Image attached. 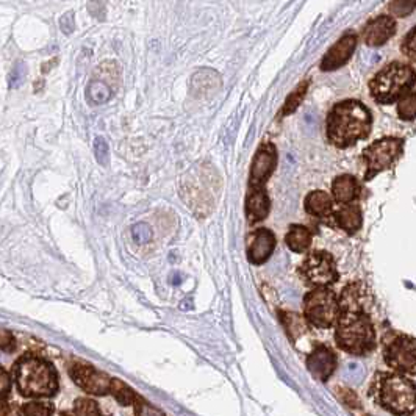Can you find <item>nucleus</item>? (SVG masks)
Segmentation results:
<instances>
[{
  "instance_id": "obj_1",
  "label": "nucleus",
  "mask_w": 416,
  "mask_h": 416,
  "mask_svg": "<svg viewBox=\"0 0 416 416\" xmlns=\"http://www.w3.org/2000/svg\"><path fill=\"white\" fill-rule=\"evenodd\" d=\"M371 398L394 416L416 410V385L401 372H377L371 384Z\"/></svg>"
},
{
  "instance_id": "obj_2",
  "label": "nucleus",
  "mask_w": 416,
  "mask_h": 416,
  "mask_svg": "<svg viewBox=\"0 0 416 416\" xmlns=\"http://www.w3.org/2000/svg\"><path fill=\"white\" fill-rule=\"evenodd\" d=\"M371 130V115L363 103L346 100L332 110L327 121V136L338 148H348Z\"/></svg>"
},
{
  "instance_id": "obj_3",
  "label": "nucleus",
  "mask_w": 416,
  "mask_h": 416,
  "mask_svg": "<svg viewBox=\"0 0 416 416\" xmlns=\"http://www.w3.org/2000/svg\"><path fill=\"white\" fill-rule=\"evenodd\" d=\"M335 339L339 349L352 356H368L376 348V330L365 310L339 311Z\"/></svg>"
},
{
  "instance_id": "obj_4",
  "label": "nucleus",
  "mask_w": 416,
  "mask_h": 416,
  "mask_svg": "<svg viewBox=\"0 0 416 416\" xmlns=\"http://www.w3.org/2000/svg\"><path fill=\"white\" fill-rule=\"evenodd\" d=\"M15 379L19 391L27 398L52 396L58 390V376L47 360L25 356L18 360Z\"/></svg>"
},
{
  "instance_id": "obj_5",
  "label": "nucleus",
  "mask_w": 416,
  "mask_h": 416,
  "mask_svg": "<svg viewBox=\"0 0 416 416\" xmlns=\"http://www.w3.org/2000/svg\"><path fill=\"white\" fill-rule=\"evenodd\" d=\"M219 176L210 164H197L185 176L182 196L197 216H205L213 208L219 193Z\"/></svg>"
},
{
  "instance_id": "obj_6",
  "label": "nucleus",
  "mask_w": 416,
  "mask_h": 416,
  "mask_svg": "<svg viewBox=\"0 0 416 416\" xmlns=\"http://www.w3.org/2000/svg\"><path fill=\"white\" fill-rule=\"evenodd\" d=\"M304 316L311 327L330 329L339 316V302L329 288H315L304 297Z\"/></svg>"
},
{
  "instance_id": "obj_7",
  "label": "nucleus",
  "mask_w": 416,
  "mask_h": 416,
  "mask_svg": "<svg viewBox=\"0 0 416 416\" xmlns=\"http://www.w3.org/2000/svg\"><path fill=\"white\" fill-rule=\"evenodd\" d=\"M415 82V72L410 66L393 63L385 67L371 82V93L380 102H391L399 97Z\"/></svg>"
},
{
  "instance_id": "obj_8",
  "label": "nucleus",
  "mask_w": 416,
  "mask_h": 416,
  "mask_svg": "<svg viewBox=\"0 0 416 416\" xmlns=\"http://www.w3.org/2000/svg\"><path fill=\"white\" fill-rule=\"evenodd\" d=\"M299 274L307 285L327 288L338 280V271L334 256L329 252H311L299 268Z\"/></svg>"
},
{
  "instance_id": "obj_9",
  "label": "nucleus",
  "mask_w": 416,
  "mask_h": 416,
  "mask_svg": "<svg viewBox=\"0 0 416 416\" xmlns=\"http://www.w3.org/2000/svg\"><path fill=\"white\" fill-rule=\"evenodd\" d=\"M384 360L393 371L415 376L416 374V338L394 335L385 343Z\"/></svg>"
},
{
  "instance_id": "obj_10",
  "label": "nucleus",
  "mask_w": 416,
  "mask_h": 416,
  "mask_svg": "<svg viewBox=\"0 0 416 416\" xmlns=\"http://www.w3.org/2000/svg\"><path fill=\"white\" fill-rule=\"evenodd\" d=\"M402 150V140L399 138H384L363 152V158L366 162V180L372 178L379 172L390 168L391 163L396 160Z\"/></svg>"
},
{
  "instance_id": "obj_11",
  "label": "nucleus",
  "mask_w": 416,
  "mask_h": 416,
  "mask_svg": "<svg viewBox=\"0 0 416 416\" xmlns=\"http://www.w3.org/2000/svg\"><path fill=\"white\" fill-rule=\"evenodd\" d=\"M69 374H71L74 382L86 393L99 394V396L112 393L113 379L108 377L105 372L97 371L91 365L74 363L69 368Z\"/></svg>"
},
{
  "instance_id": "obj_12",
  "label": "nucleus",
  "mask_w": 416,
  "mask_h": 416,
  "mask_svg": "<svg viewBox=\"0 0 416 416\" xmlns=\"http://www.w3.org/2000/svg\"><path fill=\"white\" fill-rule=\"evenodd\" d=\"M277 164V152L273 144H263L256 150L254 157L251 178H249V186L254 188H265L266 180L271 177Z\"/></svg>"
},
{
  "instance_id": "obj_13",
  "label": "nucleus",
  "mask_w": 416,
  "mask_h": 416,
  "mask_svg": "<svg viewBox=\"0 0 416 416\" xmlns=\"http://www.w3.org/2000/svg\"><path fill=\"white\" fill-rule=\"evenodd\" d=\"M307 368L318 380H327L337 370V356L327 346H316L307 357Z\"/></svg>"
},
{
  "instance_id": "obj_14",
  "label": "nucleus",
  "mask_w": 416,
  "mask_h": 416,
  "mask_svg": "<svg viewBox=\"0 0 416 416\" xmlns=\"http://www.w3.org/2000/svg\"><path fill=\"white\" fill-rule=\"evenodd\" d=\"M275 247V237L268 228H259L249 238L247 259L252 265H261L271 256Z\"/></svg>"
},
{
  "instance_id": "obj_15",
  "label": "nucleus",
  "mask_w": 416,
  "mask_h": 416,
  "mask_svg": "<svg viewBox=\"0 0 416 416\" xmlns=\"http://www.w3.org/2000/svg\"><path fill=\"white\" fill-rule=\"evenodd\" d=\"M357 38L353 34H344V37L338 41V43L330 48L329 53L325 55L323 60L321 69L323 71H334L339 66H343L346 61L351 58L353 53V48H356Z\"/></svg>"
},
{
  "instance_id": "obj_16",
  "label": "nucleus",
  "mask_w": 416,
  "mask_h": 416,
  "mask_svg": "<svg viewBox=\"0 0 416 416\" xmlns=\"http://www.w3.org/2000/svg\"><path fill=\"white\" fill-rule=\"evenodd\" d=\"M394 30H396V24H394V20L388 16H380L376 20L370 22L368 27L365 29V33H363L365 43L372 47L382 46L393 37Z\"/></svg>"
},
{
  "instance_id": "obj_17",
  "label": "nucleus",
  "mask_w": 416,
  "mask_h": 416,
  "mask_svg": "<svg viewBox=\"0 0 416 416\" xmlns=\"http://www.w3.org/2000/svg\"><path fill=\"white\" fill-rule=\"evenodd\" d=\"M339 311L342 310H365L368 311V302H371V296L363 283L356 282L343 290L339 296Z\"/></svg>"
},
{
  "instance_id": "obj_18",
  "label": "nucleus",
  "mask_w": 416,
  "mask_h": 416,
  "mask_svg": "<svg viewBox=\"0 0 416 416\" xmlns=\"http://www.w3.org/2000/svg\"><path fill=\"white\" fill-rule=\"evenodd\" d=\"M221 75L212 69H200L191 79V94L196 97H204L214 94L221 88Z\"/></svg>"
},
{
  "instance_id": "obj_19",
  "label": "nucleus",
  "mask_w": 416,
  "mask_h": 416,
  "mask_svg": "<svg viewBox=\"0 0 416 416\" xmlns=\"http://www.w3.org/2000/svg\"><path fill=\"white\" fill-rule=\"evenodd\" d=\"M246 213L251 223H259L265 219L269 213V197L265 188H254L247 194Z\"/></svg>"
},
{
  "instance_id": "obj_20",
  "label": "nucleus",
  "mask_w": 416,
  "mask_h": 416,
  "mask_svg": "<svg viewBox=\"0 0 416 416\" xmlns=\"http://www.w3.org/2000/svg\"><path fill=\"white\" fill-rule=\"evenodd\" d=\"M332 191H334V197L339 204H349L353 199L358 196L360 188L357 180L352 176H339L334 180V185H332Z\"/></svg>"
},
{
  "instance_id": "obj_21",
  "label": "nucleus",
  "mask_w": 416,
  "mask_h": 416,
  "mask_svg": "<svg viewBox=\"0 0 416 416\" xmlns=\"http://www.w3.org/2000/svg\"><path fill=\"white\" fill-rule=\"evenodd\" d=\"M335 219L339 228H343L344 232H348L351 235L358 232L363 223L362 212H360V208L357 205H349V207L342 208V210L335 214Z\"/></svg>"
},
{
  "instance_id": "obj_22",
  "label": "nucleus",
  "mask_w": 416,
  "mask_h": 416,
  "mask_svg": "<svg viewBox=\"0 0 416 416\" xmlns=\"http://www.w3.org/2000/svg\"><path fill=\"white\" fill-rule=\"evenodd\" d=\"M305 210L313 216H325L332 210V199L325 191H313L305 199Z\"/></svg>"
},
{
  "instance_id": "obj_23",
  "label": "nucleus",
  "mask_w": 416,
  "mask_h": 416,
  "mask_svg": "<svg viewBox=\"0 0 416 416\" xmlns=\"http://www.w3.org/2000/svg\"><path fill=\"white\" fill-rule=\"evenodd\" d=\"M285 241L293 252H305L311 245V232L304 226H291Z\"/></svg>"
},
{
  "instance_id": "obj_24",
  "label": "nucleus",
  "mask_w": 416,
  "mask_h": 416,
  "mask_svg": "<svg viewBox=\"0 0 416 416\" xmlns=\"http://www.w3.org/2000/svg\"><path fill=\"white\" fill-rule=\"evenodd\" d=\"M86 94H88L89 102L94 103V105H102V103H107L110 99H112L113 91L105 82L93 80L89 82Z\"/></svg>"
},
{
  "instance_id": "obj_25",
  "label": "nucleus",
  "mask_w": 416,
  "mask_h": 416,
  "mask_svg": "<svg viewBox=\"0 0 416 416\" xmlns=\"http://www.w3.org/2000/svg\"><path fill=\"white\" fill-rule=\"evenodd\" d=\"M112 394L116 398V401L119 402L121 405H130L136 401V396L134 390L129 385L121 382L119 379H113V385H112Z\"/></svg>"
},
{
  "instance_id": "obj_26",
  "label": "nucleus",
  "mask_w": 416,
  "mask_h": 416,
  "mask_svg": "<svg viewBox=\"0 0 416 416\" xmlns=\"http://www.w3.org/2000/svg\"><path fill=\"white\" fill-rule=\"evenodd\" d=\"M308 89V82H304L301 83L299 86H297L293 93H291L288 97H287V102L285 105H283L282 108V115L287 116V115H291L294 112V110L301 105V102L304 99L305 93H307Z\"/></svg>"
},
{
  "instance_id": "obj_27",
  "label": "nucleus",
  "mask_w": 416,
  "mask_h": 416,
  "mask_svg": "<svg viewBox=\"0 0 416 416\" xmlns=\"http://www.w3.org/2000/svg\"><path fill=\"white\" fill-rule=\"evenodd\" d=\"M52 413H53V405L51 402L33 401L22 407L24 416H52Z\"/></svg>"
},
{
  "instance_id": "obj_28",
  "label": "nucleus",
  "mask_w": 416,
  "mask_h": 416,
  "mask_svg": "<svg viewBox=\"0 0 416 416\" xmlns=\"http://www.w3.org/2000/svg\"><path fill=\"white\" fill-rule=\"evenodd\" d=\"M282 320L283 324H285L288 335L291 339H294L296 335H301L305 330V323L302 321V318H299L294 313H282Z\"/></svg>"
},
{
  "instance_id": "obj_29",
  "label": "nucleus",
  "mask_w": 416,
  "mask_h": 416,
  "mask_svg": "<svg viewBox=\"0 0 416 416\" xmlns=\"http://www.w3.org/2000/svg\"><path fill=\"white\" fill-rule=\"evenodd\" d=\"M75 416H100L99 407L94 401L86 398H79L74 405Z\"/></svg>"
},
{
  "instance_id": "obj_30",
  "label": "nucleus",
  "mask_w": 416,
  "mask_h": 416,
  "mask_svg": "<svg viewBox=\"0 0 416 416\" xmlns=\"http://www.w3.org/2000/svg\"><path fill=\"white\" fill-rule=\"evenodd\" d=\"M399 116L402 119H413V117H416V93L402 97L399 102Z\"/></svg>"
},
{
  "instance_id": "obj_31",
  "label": "nucleus",
  "mask_w": 416,
  "mask_h": 416,
  "mask_svg": "<svg viewBox=\"0 0 416 416\" xmlns=\"http://www.w3.org/2000/svg\"><path fill=\"white\" fill-rule=\"evenodd\" d=\"M416 8V0H393L390 4V11L394 16H407Z\"/></svg>"
},
{
  "instance_id": "obj_32",
  "label": "nucleus",
  "mask_w": 416,
  "mask_h": 416,
  "mask_svg": "<svg viewBox=\"0 0 416 416\" xmlns=\"http://www.w3.org/2000/svg\"><path fill=\"white\" fill-rule=\"evenodd\" d=\"M94 154H96V160L99 162L100 164L105 166L108 163L110 148H108V143L105 141V138H102V136L96 138V140H94Z\"/></svg>"
},
{
  "instance_id": "obj_33",
  "label": "nucleus",
  "mask_w": 416,
  "mask_h": 416,
  "mask_svg": "<svg viewBox=\"0 0 416 416\" xmlns=\"http://www.w3.org/2000/svg\"><path fill=\"white\" fill-rule=\"evenodd\" d=\"M135 413L136 416H164L162 410H158L154 405H150L141 398H136L135 401Z\"/></svg>"
},
{
  "instance_id": "obj_34",
  "label": "nucleus",
  "mask_w": 416,
  "mask_h": 416,
  "mask_svg": "<svg viewBox=\"0 0 416 416\" xmlns=\"http://www.w3.org/2000/svg\"><path fill=\"white\" fill-rule=\"evenodd\" d=\"M131 233H134L135 241L141 242V245H144V242H149L150 238H152L150 227L148 224H144V223L136 224L134 228H131Z\"/></svg>"
},
{
  "instance_id": "obj_35",
  "label": "nucleus",
  "mask_w": 416,
  "mask_h": 416,
  "mask_svg": "<svg viewBox=\"0 0 416 416\" xmlns=\"http://www.w3.org/2000/svg\"><path fill=\"white\" fill-rule=\"evenodd\" d=\"M25 77V65L24 63H16V66L13 67L11 75H10V86L11 88H18L20 83L24 82Z\"/></svg>"
},
{
  "instance_id": "obj_36",
  "label": "nucleus",
  "mask_w": 416,
  "mask_h": 416,
  "mask_svg": "<svg viewBox=\"0 0 416 416\" xmlns=\"http://www.w3.org/2000/svg\"><path fill=\"white\" fill-rule=\"evenodd\" d=\"M404 48H405L408 57L416 61V29L407 37L405 43H404Z\"/></svg>"
},
{
  "instance_id": "obj_37",
  "label": "nucleus",
  "mask_w": 416,
  "mask_h": 416,
  "mask_svg": "<svg viewBox=\"0 0 416 416\" xmlns=\"http://www.w3.org/2000/svg\"><path fill=\"white\" fill-rule=\"evenodd\" d=\"M60 27L66 34H71L74 32V13L69 11L60 19Z\"/></svg>"
},
{
  "instance_id": "obj_38",
  "label": "nucleus",
  "mask_w": 416,
  "mask_h": 416,
  "mask_svg": "<svg viewBox=\"0 0 416 416\" xmlns=\"http://www.w3.org/2000/svg\"><path fill=\"white\" fill-rule=\"evenodd\" d=\"M13 348H15V337H13L11 334H8L6 330H4L2 332V349L4 351H11Z\"/></svg>"
},
{
  "instance_id": "obj_39",
  "label": "nucleus",
  "mask_w": 416,
  "mask_h": 416,
  "mask_svg": "<svg viewBox=\"0 0 416 416\" xmlns=\"http://www.w3.org/2000/svg\"><path fill=\"white\" fill-rule=\"evenodd\" d=\"M0 376H2V396L5 398V396H6V393H8V390H10V382H11V379H10V376H8V372H6L4 368L0 370Z\"/></svg>"
},
{
  "instance_id": "obj_40",
  "label": "nucleus",
  "mask_w": 416,
  "mask_h": 416,
  "mask_svg": "<svg viewBox=\"0 0 416 416\" xmlns=\"http://www.w3.org/2000/svg\"><path fill=\"white\" fill-rule=\"evenodd\" d=\"M365 416H370V415H365Z\"/></svg>"
}]
</instances>
